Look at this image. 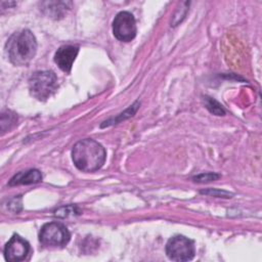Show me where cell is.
<instances>
[{"label":"cell","instance_id":"9c48e42d","mask_svg":"<svg viewBox=\"0 0 262 262\" xmlns=\"http://www.w3.org/2000/svg\"><path fill=\"white\" fill-rule=\"evenodd\" d=\"M71 6L70 1H45L41 3V10L49 17L58 19L63 17Z\"/></svg>","mask_w":262,"mask_h":262},{"label":"cell","instance_id":"6da1fadb","mask_svg":"<svg viewBox=\"0 0 262 262\" xmlns=\"http://www.w3.org/2000/svg\"><path fill=\"white\" fill-rule=\"evenodd\" d=\"M105 157L104 147L91 138L78 141L72 149L73 162L83 172H94L100 169L104 164Z\"/></svg>","mask_w":262,"mask_h":262},{"label":"cell","instance_id":"30bf717a","mask_svg":"<svg viewBox=\"0 0 262 262\" xmlns=\"http://www.w3.org/2000/svg\"><path fill=\"white\" fill-rule=\"evenodd\" d=\"M42 180V174L37 169H30L27 171H21L15 174L9 181V185H19V184H33L38 183Z\"/></svg>","mask_w":262,"mask_h":262},{"label":"cell","instance_id":"8fae6325","mask_svg":"<svg viewBox=\"0 0 262 262\" xmlns=\"http://www.w3.org/2000/svg\"><path fill=\"white\" fill-rule=\"evenodd\" d=\"M17 122V117L15 114L11 113L10 111L4 112L1 115V130L2 132H5L6 130L11 129Z\"/></svg>","mask_w":262,"mask_h":262},{"label":"cell","instance_id":"52a82bcc","mask_svg":"<svg viewBox=\"0 0 262 262\" xmlns=\"http://www.w3.org/2000/svg\"><path fill=\"white\" fill-rule=\"evenodd\" d=\"M30 253V244L18 234H13L4 248V256L7 261H23Z\"/></svg>","mask_w":262,"mask_h":262},{"label":"cell","instance_id":"7c38bea8","mask_svg":"<svg viewBox=\"0 0 262 262\" xmlns=\"http://www.w3.org/2000/svg\"><path fill=\"white\" fill-rule=\"evenodd\" d=\"M204 102L206 107L214 115L216 116H223L225 115V112L223 110V107L221 106V104L219 102H217L215 99L209 97V96H205L204 97Z\"/></svg>","mask_w":262,"mask_h":262},{"label":"cell","instance_id":"ba28073f","mask_svg":"<svg viewBox=\"0 0 262 262\" xmlns=\"http://www.w3.org/2000/svg\"><path fill=\"white\" fill-rule=\"evenodd\" d=\"M78 52L79 47L76 45L60 46L54 54V61L61 71L70 73L73 62L78 55Z\"/></svg>","mask_w":262,"mask_h":262},{"label":"cell","instance_id":"7a4b0ae2","mask_svg":"<svg viewBox=\"0 0 262 262\" xmlns=\"http://www.w3.org/2000/svg\"><path fill=\"white\" fill-rule=\"evenodd\" d=\"M9 60L14 66H27L35 56L37 41L29 30L13 33L5 45Z\"/></svg>","mask_w":262,"mask_h":262},{"label":"cell","instance_id":"8992f818","mask_svg":"<svg viewBox=\"0 0 262 262\" xmlns=\"http://www.w3.org/2000/svg\"><path fill=\"white\" fill-rule=\"evenodd\" d=\"M113 33L120 41L133 40L136 35V23L133 14L128 11L119 12L113 21Z\"/></svg>","mask_w":262,"mask_h":262},{"label":"cell","instance_id":"277c9868","mask_svg":"<svg viewBox=\"0 0 262 262\" xmlns=\"http://www.w3.org/2000/svg\"><path fill=\"white\" fill-rule=\"evenodd\" d=\"M68 228L59 222H49L41 227L39 241L46 247H63L70 241Z\"/></svg>","mask_w":262,"mask_h":262},{"label":"cell","instance_id":"9a60e30c","mask_svg":"<svg viewBox=\"0 0 262 262\" xmlns=\"http://www.w3.org/2000/svg\"><path fill=\"white\" fill-rule=\"evenodd\" d=\"M8 207L12 212L18 213L21 209V198L18 196V198H14V199L10 200Z\"/></svg>","mask_w":262,"mask_h":262},{"label":"cell","instance_id":"4fadbf2b","mask_svg":"<svg viewBox=\"0 0 262 262\" xmlns=\"http://www.w3.org/2000/svg\"><path fill=\"white\" fill-rule=\"evenodd\" d=\"M75 214H80V211L77 207L75 206H67V207H62L58 210L55 211V216L57 217H68L69 215H75Z\"/></svg>","mask_w":262,"mask_h":262},{"label":"cell","instance_id":"5bb4252c","mask_svg":"<svg viewBox=\"0 0 262 262\" xmlns=\"http://www.w3.org/2000/svg\"><path fill=\"white\" fill-rule=\"evenodd\" d=\"M219 178L218 174H214V173H206V174H201L196 177H193L194 181L196 182H209L212 180H216Z\"/></svg>","mask_w":262,"mask_h":262},{"label":"cell","instance_id":"3957f363","mask_svg":"<svg viewBox=\"0 0 262 262\" xmlns=\"http://www.w3.org/2000/svg\"><path fill=\"white\" fill-rule=\"evenodd\" d=\"M57 89L56 75L51 71L35 72L29 79V90L38 100H46Z\"/></svg>","mask_w":262,"mask_h":262},{"label":"cell","instance_id":"5b68a950","mask_svg":"<svg viewBox=\"0 0 262 262\" xmlns=\"http://www.w3.org/2000/svg\"><path fill=\"white\" fill-rule=\"evenodd\" d=\"M166 254L173 261H189L195 254L194 244L186 236L175 235L168 241Z\"/></svg>","mask_w":262,"mask_h":262}]
</instances>
